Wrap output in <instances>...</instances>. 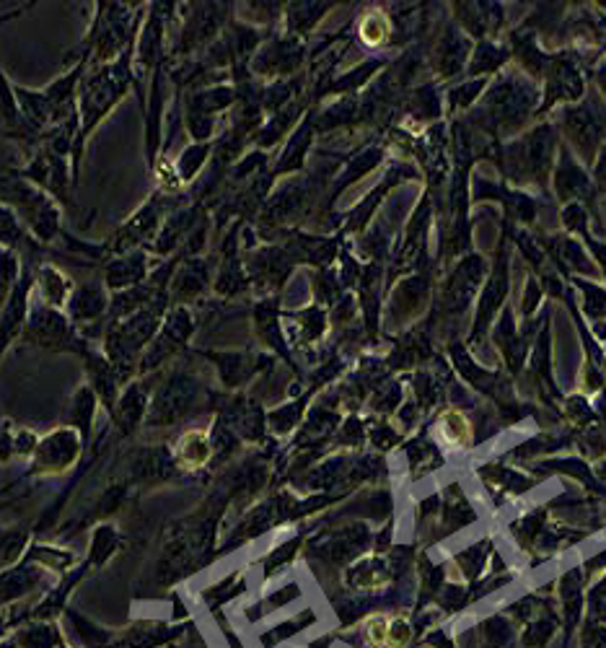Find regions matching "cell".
Returning a JSON list of instances; mask_svg holds the SVG:
<instances>
[{
	"label": "cell",
	"instance_id": "obj_1",
	"mask_svg": "<svg viewBox=\"0 0 606 648\" xmlns=\"http://www.w3.org/2000/svg\"><path fill=\"white\" fill-rule=\"evenodd\" d=\"M436 434L444 438L446 444L451 446H459V444H467L469 436H471V428H469V421L464 418L459 410H446L444 415H440L438 426H436Z\"/></svg>",
	"mask_w": 606,
	"mask_h": 648
},
{
	"label": "cell",
	"instance_id": "obj_2",
	"mask_svg": "<svg viewBox=\"0 0 606 648\" xmlns=\"http://www.w3.org/2000/svg\"><path fill=\"white\" fill-rule=\"evenodd\" d=\"M208 454H211V446H208V436L194 431V434H187L179 444V459L187 467H200L208 461Z\"/></svg>",
	"mask_w": 606,
	"mask_h": 648
},
{
	"label": "cell",
	"instance_id": "obj_3",
	"mask_svg": "<svg viewBox=\"0 0 606 648\" xmlns=\"http://www.w3.org/2000/svg\"><path fill=\"white\" fill-rule=\"evenodd\" d=\"M389 32H392V26H389V21H386L384 13H381V11L365 13L363 21H361V36H363L365 44H373V47H376V44L386 42Z\"/></svg>",
	"mask_w": 606,
	"mask_h": 648
},
{
	"label": "cell",
	"instance_id": "obj_4",
	"mask_svg": "<svg viewBox=\"0 0 606 648\" xmlns=\"http://www.w3.org/2000/svg\"><path fill=\"white\" fill-rule=\"evenodd\" d=\"M410 636H413V630H410V625H407V623H404V620H389L386 646H392V648L407 646Z\"/></svg>",
	"mask_w": 606,
	"mask_h": 648
},
{
	"label": "cell",
	"instance_id": "obj_5",
	"mask_svg": "<svg viewBox=\"0 0 606 648\" xmlns=\"http://www.w3.org/2000/svg\"><path fill=\"white\" fill-rule=\"evenodd\" d=\"M386 630H389V617H371L369 623H365V636L373 646H386Z\"/></svg>",
	"mask_w": 606,
	"mask_h": 648
}]
</instances>
